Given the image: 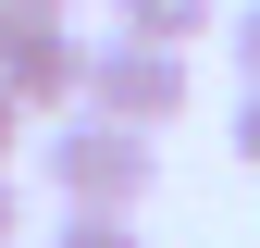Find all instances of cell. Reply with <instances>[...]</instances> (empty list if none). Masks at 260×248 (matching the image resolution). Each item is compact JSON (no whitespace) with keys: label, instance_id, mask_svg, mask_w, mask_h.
Returning a JSON list of instances; mask_svg holds the SVG:
<instances>
[{"label":"cell","instance_id":"obj_1","mask_svg":"<svg viewBox=\"0 0 260 248\" xmlns=\"http://www.w3.org/2000/svg\"><path fill=\"white\" fill-rule=\"evenodd\" d=\"M38 186L62 211H137L161 186V137L124 124V112H100V100H75V112H50V137H38Z\"/></svg>","mask_w":260,"mask_h":248},{"label":"cell","instance_id":"obj_2","mask_svg":"<svg viewBox=\"0 0 260 248\" xmlns=\"http://www.w3.org/2000/svg\"><path fill=\"white\" fill-rule=\"evenodd\" d=\"M87 100L161 137V124H186L199 75H186V50H174V38H137V25H112V38H87Z\"/></svg>","mask_w":260,"mask_h":248},{"label":"cell","instance_id":"obj_3","mask_svg":"<svg viewBox=\"0 0 260 248\" xmlns=\"http://www.w3.org/2000/svg\"><path fill=\"white\" fill-rule=\"evenodd\" d=\"M0 87H13L25 112H75L87 100V38H75V13H38V0H13V25H0Z\"/></svg>","mask_w":260,"mask_h":248},{"label":"cell","instance_id":"obj_4","mask_svg":"<svg viewBox=\"0 0 260 248\" xmlns=\"http://www.w3.org/2000/svg\"><path fill=\"white\" fill-rule=\"evenodd\" d=\"M112 25H137V38H211V0H112Z\"/></svg>","mask_w":260,"mask_h":248},{"label":"cell","instance_id":"obj_5","mask_svg":"<svg viewBox=\"0 0 260 248\" xmlns=\"http://www.w3.org/2000/svg\"><path fill=\"white\" fill-rule=\"evenodd\" d=\"M50 248H149V236H137V211H62Z\"/></svg>","mask_w":260,"mask_h":248},{"label":"cell","instance_id":"obj_6","mask_svg":"<svg viewBox=\"0 0 260 248\" xmlns=\"http://www.w3.org/2000/svg\"><path fill=\"white\" fill-rule=\"evenodd\" d=\"M236 162L260 174V87H248V100H236Z\"/></svg>","mask_w":260,"mask_h":248},{"label":"cell","instance_id":"obj_7","mask_svg":"<svg viewBox=\"0 0 260 248\" xmlns=\"http://www.w3.org/2000/svg\"><path fill=\"white\" fill-rule=\"evenodd\" d=\"M236 75L260 87V0H248V13H236Z\"/></svg>","mask_w":260,"mask_h":248},{"label":"cell","instance_id":"obj_8","mask_svg":"<svg viewBox=\"0 0 260 248\" xmlns=\"http://www.w3.org/2000/svg\"><path fill=\"white\" fill-rule=\"evenodd\" d=\"M25 124H38V112H25L13 87H0V162H13V149H25Z\"/></svg>","mask_w":260,"mask_h":248},{"label":"cell","instance_id":"obj_9","mask_svg":"<svg viewBox=\"0 0 260 248\" xmlns=\"http://www.w3.org/2000/svg\"><path fill=\"white\" fill-rule=\"evenodd\" d=\"M25 236V186H13V162H0V248Z\"/></svg>","mask_w":260,"mask_h":248},{"label":"cell","instance_id":"obj_10","mask_svg":"<svg viewBox=\"0 0 260 248\" xmlns=\"http://www.w3.org/2000/svg\"><path fill=\"white\" fill-rule=\"evenodd\" d=\"M38 13H75V0H38Z\"/></svg>","mask_w":260,"mask_h":248},{"label":"cell","instance_id":"obj_11","mask_svg":"<svg viewBox=\"0 0 260 248\" xmlns=\"http://www.w3.org/2000/svg\"><path fill=\"white\" fill-rule=\"evenodd\" d=\"M0 25H13V0H0Z\"/></svg>","mask_w":260,"mask_h":248}]
</instances>
